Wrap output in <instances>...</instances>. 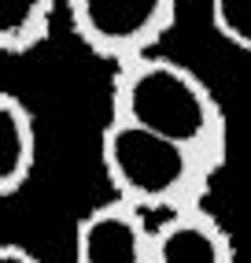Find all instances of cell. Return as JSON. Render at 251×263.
Returning <instances> with one entry per match:
<instances>
[{"instance_id": "1", "label": "cell", "mask_w": 251, "mask_h": 263, "mask_svg": "<svg viewBox=\"0 0 251 263\" xmlns=\"http://www.w3.org/2000/svg\"><path fill=\"white\" fill-rule=\"evenodd\" d=\"M107 119L133 122L140 130H152L225 167L229 126L222 104L192 67L170 56L152 52V56L118 63L111 74V115Z\"/></svg>"}, {"instance_id": "2", "label": "cell", "mask_w": 251, "mask_h": 263, "mask_svg": "<svg viewBox=\"0 0 251 263\" xmlns=\"http://www.w3.org/2000/svg\"><path fill=\"white\" fill-rule=\"evenodd\" d=\"M100 167L115 197L144 215H177L185 208H200L214 174L222 171L207 156L122 119H107L100 130Z\"/></svg>"}, {"instance_id": "3", "label": "cell", "mask_w": 251, "mask_h": 263, "mask_svg": "<svg viewBox=\"0 0 251 263\" xmlns=\"http://www.w3.org/2000/svg\"><path fill=\"white\" fill-rule=\"evenodd\" d=\"M78 41L111 67L152 56L177 19V0H67Z\"/></svg>"}, {"instance_id": "4", "label": "cell", "mask_w": 251, "mask_h": 263, "mask_svg": "<svg viewBox=\"0 0 251 263\" xmlns=\"http://www.w3.org/2000/svg\"><path fill=\"white\" fill-rule=\"evenodd\" d=\"M155 226L118 197L89 208L74 230V263H148Z\"/></svg>"}, {"instance_id": "5", "label": "cell", "mask_w": 251, "mask_h": 263, "mask_svg": "<svg viewBox=\"0 0 251 263\" xmlns=\"http://www.w3.org/2000/svg\"><path fill=\"white\" fill-rule=\"evenodd\" d=\"M152 252L159 256V263H237L229 230L203 204L163 215L152 237Z\"/></svg>"}, {"instance_id": "6", "label": "cell", "mask_w": 251, "mask_h": 263, "mask_svg": "<svg viewBox=\"0 0 251 263\" xmlns=\"http://www.w3.org/2000/svg\"><path fill=\"white\" fill-rule=\"evenodd\" d=\"M37 167V119L15 93H0V197L23 193Z\"/></svg>"}, {"instance_id": "7", "label": "cell", "mask_w": 251, "mask_h": 263, "mask_svg": "<svg viewBox=\"0 0 251 263\" xmlns=\"http://www.w3.org/2000/svg\"><path fill=\"white\" fill-rule=\"evenodd\" d=\"M56 0H0V48L8 56H26L52 33Z\"/></svg>"}, {"instance_id": "8", "label": "cell", "mask_w": 251, "mask_h": 263, "mask_svg": "<svg viewBox=\"0 0 251 263\" xmlns=\"http://www.w3.org/2000/svg\"><path fill=\"white\" fill-rule=\"evenodd\" d=\"M211 26L225 45L251 56V0H211Z\"/></svg>"}, {"instance_id": "9", "label": "cell", "mask_w": 251, "mask_h": 263, "mask_svg": "<svg viewBox=\"0 0 251 263\" xmlns=\"http://www.w3.org/2000/svg\"><path fill=\"white\" fill-rule=\"evenodd\" d=\"M0 263H41L26 245H0Z\"/></svg>"}, {"instance_id": "10", "label": "cell", "mask_w": 251, "mask_h": 263, "mask_svg": "<svg viewBox=\"0 0 251 263\" xmlns=\"http://www.w3.org/2000/svg\"><path fill=\"white\" fill-rule=\"evenodd\" d=\"M148 263H159V256H155V252H152V259H148Z\"/></svg>"}]
</instances>
